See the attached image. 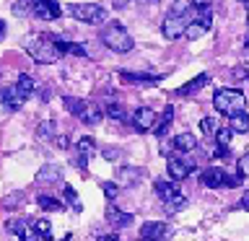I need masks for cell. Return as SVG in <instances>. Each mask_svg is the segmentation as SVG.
Segmentation results:
<instances>
[{
    "mask_svg": "<svg viewBox=\"0 0 249 241\" xmlns=\"http://www.w3.org/2000/svg\"><path fill=\"white\" fill-rule=\"evenodd\" d=\"M26 52L34 57V62L39 65H52V62L60 60V47H57V39H52L50 34H42V36H31L26 42Z\"/></svg>",
    "mask_w": 249,
    "mask_h": 241,
    "instance_id": "6da1fadb",
    "label": "cell"
},
{
    "mask_svg": "<svg viewBox=\"0 0 249 241\" xmlns=\"http://www.w3.org/2000/svg\"><path fill=\"white\" fill-rule=\"evenodd\" d=\"M213 106H215V112H221L226 117H233V114L244 112L247 96L239 88H218L215 96H213Z\"/></svg>",
    "mask_w": 249,
    "mask_h": 241,
    "instance_id": "7a4b0ae2",
    "label": "cell"
},
{
    "mask_svg": "<svg viewBox=\"0 0 249 241\" xmlns=\"http://www.w3.org/2000/svg\"><path fill=\"white\" fill-rule=\"evenodd\" d=\"M101 42H104V47H109L112 52H130L132 47H135V42H132V36L127 34V29L122 26V23L112 21L109 26H104V31H101Z\"/></svg>",
    "mask_w": 249,
    "mask_h": 241,
    "instance_id": "3957f363",
    "label": "cell"
},
{
    "mask_svg": "<svg viewBox=\"0 0 249 241\" xmlns=\"http://www.w3.org/2000/svg\"><path fill=\"white\" fill-rule=\"evenodd\" d=\"M65 13L83 23H104L107 21V11L96 3H70V5H65Z\"/></svg>",
    "mask_w": 249,
    "mask_h": 241,
    "instance_id": "277c9868",
    "label": "cell"
},
{
    "mask_svg": "<svg viewBox=\"0 0 249 241\" xmlns=\"http://www.w3.org/2000/svg\"><path fill=\"white\" fill-rule=\"evenodd\" d=\"M187 26H190V23H187L184 16H166L163 23H161V31H163V36H166V39L174 42V39L187 34Z\"/></svg>",
    "mask_w": 249,
    "mask_h": 241,
    "instance_id": "5b68a950",
    "label": "cell"
},
{
    "mask_svg": "<svg viewBox=\"0 0 249 241\" xmlns=\"http://www.w3.org/2000/svg\"><path fill=\"white\" fill-rule=\"evenodd\" d=\"M166 171H169V179L171 182H182L195 171V161H187V158H169L166 161Z\"/></svg>",
    "mask_w": 249,
    "mask_h": 241,
    "instance_id": "8992f818",
    "label": "cell"
},
{
    "mask_svg": "<svg viewBox=\"0 0 249 241\" xmlns=\"http://www.w3.org/2000/svg\"><path fill=\"white\" fill-rule=\"evenodd\" d=\"M34 16L42 21H54L62 16V8L57 0H34Z\"/></svg>",
    "mask_w": 249,
    "mask_h": 241,
    "instance_id": "52a82bcc",
    "label": "cell"
},
{
    "mask_svg": "<svg viewBox=\"0 0 249 241\" xmlns=\"http://www.w3.org/2000/svg\"><path fill=\"white\" fill-rule=\"evenodd\" d=\"M8 231H13L21 241H39L42 239L39 231H36V225H34V221H11L8 223Z\"/></svg>",
    "mask_w": 249,
    "mask_h": 241,
    "instance_id": "ba28073f",
    "label": "cell"
},
{
    "mask_svg": "<svg viewBox=\"0 0 249 241\" xmlns=\"http://www.w3.org/2000/svg\"><path fill=\"white\" fill-rule=\"evenodd\" d=\"M156 122H159V114H156L151 106H140L138 112L132 114V124H135V130H140V132L153 130Z\"/></svg>",
    "mask_w": 249,
    "mask_h": 241,
    "instance_id": "9c48e42d",
    "label": "cell"
},
{
    "mask_svg": "<svg viewBox=\"0 0 249 241\" xmlns=\"http://www.w3.org/2000/svg\"><path fill=\"white\" fill-rule=\"evenodd\" d=\"M200 182L210 187V189H218V187H226V182H229V174H226L223 169H218V166H208L205 171L200 174Z\"/></svg>",
    "mask_w": 249,
    "mask_h": 241,
    "instance_id": "30bf717a",
    "label": "cell"
},
{
    "mask_svg": "<svg viewBox=\"0 0 249 241\" xmlns=\"http://www.w3.org/2000/svg\"><path fill=\"white\" fill-rule=\"evenodd\" d=\"M166 236H169V225L161 221L143 223V228H140V239H148V241H163Z\"/></svg>",
    "mask_w": 249,
    "mask_h": 241,
    "instance_id": "8fae6325",
    "label": "cell"
},
{
    "mask_svg": "<svg viewBox=\"0 0 249 241\" xmlns=\"http://www.w3.org/2000/svg\"><path fill=\"white\" fill-rule=\"evenodd\" d=\"M107 223H112L114 228H127V225L132 223V215L117 210L114 202H109V205H107Z\"/></svg>",
    "mask_w": 249,
    "mask_h": 241,
    "instance_id": "7c38bea8",
    "label": "cell"
},
{
    "mask_svg": "<svg viewBox=\"0 0 249 241\" xmlns=\"http://www.w3.org/2000/svg\"><path fill=\"white\" fill-rule=\"evenodd\" d=\"M117 179H120V184H124V187H135L140 179H143V169L120 166V169H117Z\"/></svg>",
    "mask_w": 249,
    "mask_h": 241,
    "instance_id": "4fadbf2b",
    "label": "cell"
},
{
    "mask_svg": "<svg viewBox=\"0 0 249 241\" xmlns=\"http://www.w3.org/2000/svg\"><path fill=\"white\" fill-rule=\"evenodd\" d=\"M23 101H26V96L16 88V86H11V88L3 91V106L8 109V112H16V109L23 106Z\"/></svg>",
    "mask_w": 249,
    "mask_h": 241,
    "instance_id": "5bb4252c",
    "label": "cell"
},
{
    "mask_svg": "<svg viewBox=\"0 0 249 241\" xmlns=\"http://www.w3.org/2000/svg\"><path fill=\"white\" fill-rule=\"evenodd\" d=\"M60 179H62V171H60V166H54V163H47V166H42L36 174L39 184H57Z\"/></svg>",
    "mask_w": 249,
    "mask_h": 241,
    "instance_id": "9a60e30c",
    "label": "cell"
},
{
    "mask_svg": "<svg viewBox=\"0 0 249 241\" xmlns=\"http://www.w3.org/2000/svg\"><path fill=\"white\" fill-rule=\"evenodd\" d=\"M208 83H210V75H208V73H200L197 78H192L190 83H184L177 93H182V96H190V93H197L202 86H208Z\"/></svg>",
    "mask_w": 249,
    "mask_h": 241,
    "instance_id": "2e32d148",
    "label": "cell"
},
{
    "mask_svg": "<svg viewBox=\"0 0 249 241\" xmlns=\"http://www.w3.org/2000/svg\"><path fill=\"white\" fill-rule=\"evenodd\" d=\"M120 78L124 83H159L161 75H151V73H127V70H122Z\"/></svg>",
    "mask_w": 249,
    "mask_h": 241,
    "instance_id": "e0dca14e",
    "label": "cell"
},
{
    "mask_svg": "<svg viewBox=\"0 0 249 241\" xmlns=\"http://www.w3.org/2000/svg\"><path fill=\"white\" fill-rule=\"evenodd\" d=\"M171 122H174V106H166V109H163V114L159 117V122H156L153 132L159 138H163V135H166V130L171 127Z\"/></svg>",
    "mask_w": 249,
    "mask_h": 241,
    "instance_id": "ac0fdd59",
    "label": "cell"
},
{
    "mask_svg": "<svg viewBox=\"0 0 249 241\" xmlns=\"http://www.w3.org/2000/svg\"><path fill=\"white\" fill-rule=\"evenodd\" d=\"M174 145H177V151H182V153H190L197 148V140H195L192 132H179V135L174 138Z\"/></svg>",
    "mask_w": 249,
    "mask_h": 241,
    "instance_id": "d6986e66",
    "label": "cell"
},
{
    "mask_svg": "<svg viewBox=\"0 0 249 241\" xmlns=\"http://www.w3.org/2000/svg\"><path fill=\"white\" fill-rule=\"evenodd\" d=\"M153 187H156V192H159V197H161L163 202H166L169 197H174V194H179V192H177V182H166V179H156Z\"/></svg>",
    "mask_w": 249,
    "mask_h": 241,
    "instance_id": "ffe728a7",
    "label": "cell"
},
{
    "mask_svg": "<svg viewBox=\"0 0 249 241\" xmlns=\"http://www.w3.org/2000/svg\"><path fill=\"white\" fill-rule=\"evenodd\" d=\"M104 117V112L96 106V104H91V101H86V109H83V114H81V120L86 124H99V120Z\"/></svg>",
    "mask_w": 249,
    "mask_h": 241,
    "instance_id": "44dd1931",
    "label": "cell"
},
{
    "mask_svg": "<svg viewBox=\"0 0 249 241\" xmlns=\"http://www.w3.org/2000/svg\"><path fill=\"white\" fill-rule=\"evenodd\" d=\"M229 127L233 132H249V114L247 112H239V114L229 117Z\"/></svg>",
    "mask_w": 249,
    "mask_h": 241,
    "instance_id": "7402d4cb",
    "label": "cell"
},
{
    "mask_svg": "<svg viewBox=\"0 0 249 241\" xmlns=\"http://www.w3.org/2000/svg\"><path fill=\"white\" fill-rule=\"evenodd\" d=\"M36 205L42 210H50V213H57V210H62V202L57 197H50V194H39L36 197Z\"/></svg>",
    "mask_w": 249,
    "mask_h": 241,
    "instance_id": "603a6c76",
    "label": "cell"
},
{
    "mask_svg": "<svg viewBox=\"0 0 249 241\" xmlns=\"http://www.w3.org/2000/svg\"><path fill=\"white\" fill-rule=\"evenodd\" d=\"M62 104H65V109L70 114H75V117H81L83 109H86V101L83 99H73V96H65V99H62Z\"/></svg>",
    "mask_w": 249,
    "mask_h": 241,
    "instance_id": "cb8c5ba5",
    "label": "cell"
},
{
    "mask_svg": "<svg viewBox=\"0 0 249 241\" xmlns=\"http://www.w3.org/2000/svg\"><path fill=\"white\" fill-rule=\"evenodd\" d=\"M18 205H23V192L21 189H16V192H11V194L3 197V207L5 210H16Z\"/></svg>",
    "mask_w": 249,
    "mask_h": 241,
    "instance_id": "d4e9b609",
    "label": "cell"
},
{
    "mask_svg": "<svg viewBox=\"0 0 249 241\" xmlns=\"http://www.w3.org/2000/svg\"><path fill=\"white\" fill-rule=\"evenodd\" d=\"M187 205V197L184 194H174V197H169L166 202H163V207H166V213H179Z\"/></svg>",
    "mask_w": 249,
    "mask_h": 241,
    "instance_id": "484cf974",
    "label": "cell"
},
{
    "mask_svg": "<svg viewBox=\"0 0 249 241\" xmlns=\"http://www.w3.org/2000/svg\"><path fill=\"white\" fill-rule=\"evenodd\" d=\"M104 114L112 117V120H124V106L120 104V101H107Z\"/></svg>",
    "mask_w": 249,
    "mask_h": 241,
    "instance_id": "4316f807",
    "label": "cell"
},
{
    "mask_svg": "<svg viewBox=\"0 0 249 241\" xmlns=\"http://www.w3.org/2000/svg\"><path fill=\"white\" fill-rule=\"evenodd\" d=\"M16 88H18L23 96H29V93L34 91V78L26 75V73H21V75H18V81H16Z\"/></svg>",
    "mask_w": 249,
    "mask_h": 241,
    "instance_id": "83f0119b",
    "label": "cell"
},
{
    "mask_svg": "<svg viewBox=\"0 0 249 241\" xmlns=\"http://www.w3.org/2000/svg\"><path fill=\"white\" fill-rule=\"evenodd\" d=\"M208 34V26H202L200 21H190V26H187V39H200V36H205Z\"/></svg>",
    "mask_w": 249,
    "mask_h": 241,
    "instance_id": "f1b7e54d",
    "label": "cell"
},
{
    "mask_svg": "<svg viewBox=\"0 0 249 241\" xmlns=\"http://www.w3.org/2000/svg\"><path fill=\"white\" fill-rule=\"evenodd\" d=\"M13 13H16V16H29V13H34V0H16V3H13Z\"/></svg>",
    "mask_w": 249,
    "mask_h": 241,
    "instance_id": "f546056e",
    "label": "cell"
},
{
    "mask_svg": "<svg viewBox=\"0 0 249 241\" xmlns=\"http://www.w3.org/2000/svg\"><path fill=\"white\" fill-rule=\"evenodd\" d=\"M231 138H233V130L231 127H221L215 132V143L221 145V148H229L231 145Z\"/></svg>",
    "mask_w": 249,
    "mask_h": 241,
    "instance_id": "4dcf8cb0",
    "label": "cell"
},
{
    "mask_svg": "<svg viewBox=\"0 0 249 241\" xmlns=\"http://www.w3.org/2000/svg\"><path fill=\"white\" fill-rule=\"evenodd\" d=\"M200 130L205 132V135H215V132L221 130V127H218L215 117H202V120H200Z\"/></svg>",
    "mask_w": 249,
    "mask_h": 241,
    "instance_id": "1f68e13d",
    "label": "cell"
},
{
    "mask_svg": "<svg viewBox=\"0 0 249 241\" xmlns=\"http://www.w3.org/2000/svg\"><path fill=\"white\" fill-rule=\"evenodd\" d=\"M34 225H36V231H39V236H42V239H50L52 236V223L47 221V218H36Z\"/></svg>",
    "mask_w": 249,
    "mask_h": 241,
    "instance_id": "d6a6232c",
    "label": "cell"
},
{
    "mask_svg": "<svg viewBox=\"0 0 249 241\" xmlns=\"http://www.w3.org/2000/svg\"><path fill=\"white\" fill-rule=\"evenodd\" d=\"M93 151H96L93 138H81V140H78V153H81V155H91Z\"/></svg>",
    "mask_w": 249,
    "mask_h": 241,
    "instance_id": "836d02e7",
    "label": "cell"
},
{
    "mask_svg": "<svg viewBox=\"0 0 249 241\" xmlns=\"http://www.w3.org/2000/svg\"><path fill=\"white\" fill-rule=\"evenodd\" d=\"M36 135H39V140H50V138L54 135V122H50V120L42 122V124L36 127Z\"/></svg>",
    "mask_w": 249,
    "mask_h": 241,
    "instance_id": "e575fe53",
    "label": "cell"
},
{
    "mask_svg": "<svg viewBox=\"0 0 249 241\" xmlns=\"http://www.w3.org/2000/svg\"><path fill=\"white\" fill-rule=\"evenodd\" d=\"M190 5H192V0H174V3H171V11H169V16H184Z\"/></svg>",
    "mask_w": 249,
    "mask_h": 241,
    "instance_id": "d590c367",
    "label": "cell"
},
{
    "mask_svg": "<svg viewBox=\"0 0 249 241\" xmlns=\"http://www.w3.org/2000/svg\"><path fill=\"white\" fill-rule=\"evenodd\" d=\"M197 21L202 23V26L210 29V23H213V13H210V8H200V11H197Z\"/></svg>",
    "mask_w": 249,
    "mask_h": 241,
    "instance_id": "8d00e7d4",
    "label": "cell"
},
{
    "mask_svg": "<svg viewBox=\"0 0 249 241\" xmlns=\"http://www.w3.org/2000/svg\"><path fill=\"white\" fill-rule=\"evenodd\" d=\"M65 197H68V202L73 205L75 210H81V202H78V194H75V189L70 184H65Z\"/></svg>",
    "mask_w": 249,
    "mask_h": 241,
    "instance_id": "74e56055",
    "label": "cell"
},
{
    "mask_svg": "<svg viewBox=\"0 0 249 241\" xmlns=\"http://www.w3.org/2000/svg\"><path fill=\"white\" fill-rule=\"evenodd\" d=\"M239 176H241V179H247V176H249V153L239 158Z\"/></svg>",
    "mask_w": 249,
    "mask_h": 241,
    "instance_id": "f35d334b",
    "label": "cell"
},
{
    "mask_svg": "<svg viewBox=\"0 0 249 241\" xmlns=\"http://www.w3.org/2000/svg\"><path fill=\"white\" fill-rule=\"evenodd\" d=\"M104 194L109 197V202H114V197H117V184H112V182H104Z\"/></svg>",
    "mask_w": 249,
    "mask_h": 241,
    "instance_id": "ab89813d",
    "label": "cell"
},
{
    "mask_svg": "<svg viewBox=\"0 0 249 241\" xmlns=\"http://www.w3.org/2000/svg\"><path fill=\"white\" fill-rule=\"evenodd\" d=\"M174 151H177L174 140H163V143H161V153H163V155H171Z\"/></svg>",
    "mask_w": 249,
    "mask_h": 241,
    "instance_id": "60d3db41",
    "label": "cell"
},
{
    "mask_svg": "<svg viewBox=\"0 0 249 241\" xmlns=\"http://www.w3.org/2000/svg\"><path fill=\"white\" fill-rule=\"evenodd\" d=\"M54 145H57V148H62V151H65V148H70V140H68L65 135H57V138H54Z\"/></svg>",
    "mask_w": 249,
    "mask_h": 241,
    "instance_id": "b9f144b4",
    "label": "cell"
},
{
    "mask_svg": "<svg viewBox=\"0 0 249 241\" xmlns=\"http://www.w3.org/2000/svg\"><path fill=\"white\" fill-rule=\"evenodd\" d=\"M210 3H213V0H192V5L197 8V11L200 8H210Z\"/></svg>",
    "mask_w": 249,
    "mask_h": 241,
    "instance_id": "7bdbcfd3",
    "label": "cell"
},
{
    "mask_svg": "<svg viewBox=\"0 0 249 241\" xmlns=\"http://www.w3.org/2000/svg\"><path fill=\"white\" fill-rule=\"evenodd\" d=\"M241 207H244V210H249V192H244V194H241Z\"/></svg>",
    "mask_w": 249,
    "mask_h": 241,
    "instance_id": "ee69618b",
    "label": "cell"
},
{
    "mask_svg": "<svg viewBox=\"0 0 249 241\" xmlns=\"http://www.w3.org/2000/svg\"><path fill=\"white\" fill-rule=\"evenodd\" d=\"M96 241H120V239H117V236H99Z\"/></svg>",
    "mask_w": 249,
    "mask_h": 241,
    "instance_id": "f6af8a7d",
    "label": "cell"
},
{
    "mask_svg": "<svg viewBox=\"0 0 249 241\" xmlns=\"http://www.w3.org/2000/svg\"><path fill=\"white\" fill-rule=\"evenodd\" d=\"M5 36V21H0V39Z\"/></svg>",
    "mask_w": 249,
    "mask_h": 241,
    "instance_id": "bcb514c9",
    "label": "cell"
},
{
    "mask_svg": "<svg viewBox=\"0 0 249 241\" xmlns=\"http://www.w3.org/2000/svg\"><path fill=\"white\" fill-rule=\"evenodd\" d=\"M140 3H159V0H140Z\"/></svg>",
    "mask_w": 249,
    "mask_h": 241,
    "instance_id": "7dc6e473",
    "label": "cell"
},
{
    "mask_svg": "<svg viewBox=\"0 0 249 241\" xmlns=\"http://www.w3.org/2000/svg\"><path fill=\"white\" fill-rule=\"evenodd\" d=\"M247 60H249V39H247Z\"/></svg>",
    "mask_w": 249,
    "mask_h": 241,
    "instance_id": "c3c4849f",
    "label": "cell"
},
{
    "mask_svg": "<svg viewBox=\"0 0 249 241\" xmlns=\"http://www.w3.org/2000/svg\"><path fill=\"white\" fill-rule=\"evenodd\" d=\"M247 23H249V13H247Z\"/></svg>",
    "mask_w": 249,
    "mask_h": 241,
    "instance_id": "681fc988",
    "label": "cell"
},
{
    "mask_svg": "<svg viewBox=\"0 0 249 241\" xmlns=\"http://www.w3.org/2000/svg\"><path fill=\"white\" fill-rule=\"evenodd\" d=\"M241 3H249V0H241Z\"/></svg>",
    "mask_w": 249,
    "mask_h": 241,
    "instance_id": "f907efd6",
    "label": "cell"
},
{
    "mask_svg": "<svg viewBox=\"0 0 249 241\" xmlns=\"http://www.w3.org/2000/svg\"><path fill=\"white\" fill-rule=\"evenodd\" d=\"M140 241H148V239H140Z\"/></svg>",
    "mask_w": 249,
    "mask_h": 241,
    "instance_id": "816d5d0a",
    "label": "cell"
}]
</instances>
